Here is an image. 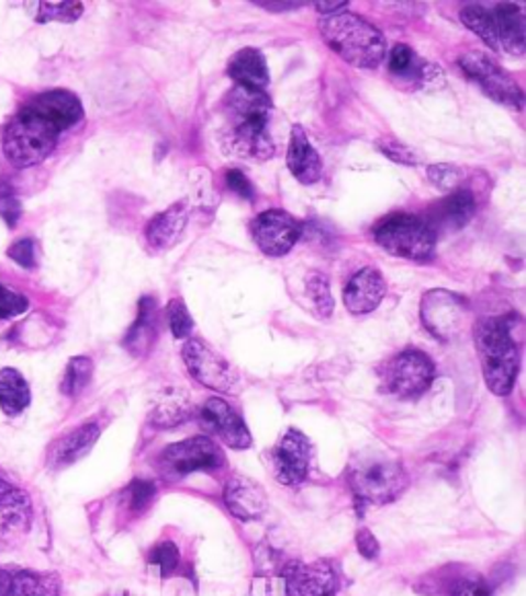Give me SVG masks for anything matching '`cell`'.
Returning <instances> with one entry per match:
<instances>
[{
  "label": "cell",
  "instance_id": "1",
  "mask_svg": "<svg viewBox=\"0 0 526 596\" xmlns=\"http://www.w3.org/2000/svg\"><path fill=\"white\" fill-rule=\"evenodd\" d=\"M346 482L350 485L358 513H365L367 506L395 502L407 487V475L393 452L374 447L351 457L346 469Z\"/></svg>",
  "mask_w": 526,
  "mask_h": 596
},
{
  "label": "cell",
  "instance_id": "2",
  "mask_svg": "<svg viewBox=\"0 0 526 596\" xmlns=\"http://www.w3.org/2000/svg\"><path fill=\"white\" fill-rule=\"evenodd\" d=\"M323 42L348 65L365 70L379 68L387 56V40L379 27L356 13H335L320 21Z\"/></svg>",
  "mask_w": 526,
  "mask_h": 596
},
{
  "label": "cell",
  "instance_id": "3",
  "mask_svg": "<svg viewBox=\"0 0 526 596\" xmlns=\"http://www.w3.org/2000/svg\"><path fill=\"white\" fill-rule=\"evenodd\" d=\"M475 348L488 389L500 397L511 395L521 369V352L508 323L494 317L478 322Z\"/></svg>",
  "mask_w": 526,
  "mask_h": 596
},
{
  "label": "cell",
  "instance_id": "4",
  "mask_svg": "<svg viewBox=\"0 0 526 596\" xmlns=\"http://www.w3.org/2000/svg\"><path fill=\"white\" fill-rule=\"evenodd\" d=\"M58 130L23 105L2 132V153L16 169H27L46 161L58 146Z\"/></svg>",
  "mask_w": 526,
  "mask_h": 596
},
{
  "label": "cell",
  "instance_id": "5",
  "mask_svg": "<svg viewBox=\"0 0 526 596\" xmlns=\"http://www.w3.org/2000/svg\"><path fill=\"white\" fill-rule=\"evenodd\" d=\"M372 239L395 258L428 261L434 258L438 235L426 218L398 212L383 218L372 228Z\"/></svg>",
  "mask_w": 526,
  "mask_h": 596
},
{
  "label": "cell",
  "instance_id": "6",
  "mask_svg": "<svg viewBox=\"0 0 526 596\" xmlns=\"http://www.w3.org/2000/svg\"><path fill=\"white\" fill-rule=\"evenodd\" d=\"M379 372L387 393L395 395L398 400L414 402L432 387L436 364L426 352L407 348L389 358Z\"/></svg>",
  "mask_w": 526,
  "mask_h": 596
},
{
  "label": "cell",
  "instance_id": "7",
  "mask_svg": "<svg viewBox=\"0 0 526 596\" xmlns=\"http://www.w3.org/2000/svg\"><path fill=\"white\" fill-rule=\"evenodd\" d=\"M223 145L231 155L268 161L276 153L270 136V112L226 113Z\"/></svg>",
  "mask_w": 526,
  "mask_h": 596
},
{
  "label": "cell",
  "instance_id": "8",
  "mask_svg": "<svg viewBox=\"0 0 526 596\" xmlns=\"http://www.w3.org/2000/svg\"><path fill=\"white\" fill-rule=\"evenodd\" d=\"M465 75L495 103L521 112L525 108V93L506 68L483 52H467L459 58Z\"/></svg>",
  "mask_w": 526,
  "mask_h": 596
},
{
  "label": "cell",
  "instance_id": "9",
  "mask_svg": "<svg viewBox=\"0 0 526 596\" xmlns=\"http://www.w3.org/2000/svg\"><path fill=\"white\" fill-rule=\"evenodd\" d=\"M224 465L219 442L210 436H192L160 452L159 468L165 475L186 477L192 473H212Z\"/></svg>",
  "mask_w": 526,
  "mask_h": 596
},
{
  "label": "cell",
  "instance_id": "10",
  "mask_svg": "<svg viewBox=\"0 0 526 596\" xmlns=\"http://www.w3.org/2000/svg\"><path fill=\"white\" fill-rule=\"evenodd\" d=\"M181 356L188 371L200 385L219 393H233L239 387V372L204 339H188Z\"/></svg>",
  "mask_w": 526,
  "mask_h": 596
},
{
  "label": "cell",
  "instance_id": "11",
  "mask_svg": "<svg viewBox=\"0 0 526 596\" xmlns=\"http://www.w3.org/2000/svg\"><path fill=\"white\" fill-rule=\"evenodd\" d=\"M422 596H495L494 584L473 567L461 564L440 565L415 582Z\"/></svg>",
  "mask_w": 526,
  "mask_h": 596
},
{
  "label": "cell",
  "instance_id": "12",
  "mask_svg": "<svg viewBox=\"0 0 526 596\" xmlns=\"http://www.w3.org/2000/svg\"><path fill=\"white\" fill-rule=\"evenodd\" d=\"M419 315L434 338L452 339L461 334L469 317V303L455 292L434 289L422 296Z\"/></svg>",
  "mask_w": 526,
  "mask_h": 596
},
{
  "label": "cell",
  "instance_id": "13",
  "mask_svg": "<svg viewBox=\"0 0 526 596\" xmlns=\"http://www.w3.org/2000/svg\"><path fill=\"white\" fill-rule=\"evenodd\" d=\"M251 235L264 256L282 258L303 237V225L287 210L271 209L251 223Z\"/></svg>",
  "mask_w": 526,
  "mask_h": 596
},
{
  "label": "cell",
  "instance_id": "14",
  "mask_svg": "<svg viewBox=\"0 0 526 596\" xmlns=\"http://www.w3.org/2000/svg\"><path fill=\"white\" fill-rule=\"evenodd\" d=\"M313 447L311 440L301 432L290 428L270 451V469L273 477L287 487H296L309 477Z\"/></svg>",
  "mask_w": 526,
  "mask_h": 596
},
{
  "label": "cell",
  "instance_id": "15",
  "mask_svg": "<svg viewBox=\"0 0 526 596\" xmlns=\"http://www.w3.org/2000/svg\"><path fill=\"white\" fill-rule=\"evenodd\" d=\"M280 574L287 581V596H337L342 584L339 572L329 560L313 564L284 562Z\"/></svg>",
  "mask_w": 526,
  "mask_h": 596
},
{
  "label": "cell",
  "instance_id": "16",
  "mask_svg": "<svg viewBox=\"0 0 526 596\" xmlns=\"http://www.w3.org/2000/svg\"><path fill=\"white\" fill-rule=\"evenodd\" d=\"M200 424L204 426L208 435L214 436L235 451H245L254 445L245 419L240 418L239 412L231 403L221 397H210L200 407Z\"/></svg>",
  "mask_w": 526,
  "mask_h": 596
},
{
  "label": "cell",
  "instance_id": "17",
  "mask_svg": "<svg viewBox=\"0 0 526 596\" xmlns=\"http://www.w3.org/2000/svg\"><path fill=\"white\" fill-rule=\"evenodd\" d=\"M25 105L37 115H42L60 134L65 130L75 128L85 117L80 99L72 91H66V89L44 91V93L35 95L32 101H27Z\"/></svg>",
  "mask_w": 526,
  "mask_h": 596
},
{
  "label": "cell",
  "instance_id": "18",
  "mask_svg": "<svg viewBox=\"0 0 526 596\" xmlns=\"http://www.w3.org/2000/svg\"><path fill=\"white\" fill-rule=\"evenodd\" d=\"M224 506L239 520H257L268 513V492L256 480L235 475L224 485Z\"/></svg>",
  "mask_w": 526,
  "mask_h": 596
},
{
  "label": "cell",
  "instance_id": "19",
  "mask_svg": "<svg viewBox=\"0 0 526 596\" xmlns=\"http://www.w3.org/2000/svg\"><path fill=\"white\" fill-rule=\"evenodd\" d=\"M384 294H387L384 275L377 268L368 266L358 270L348 280L344 289V303L351 315H368L383 303Z\"/></svg>",
  "mask_w": 526,
  "mask_h": 596
},
{
  "label": "cell",
  "instance_id": "20",
  "mask_svg": "<svg viewBox=\"0 0 526 596\" xmlns=\"http://www.w3.org/2000/svg\"><path fill=\"white\" fill-rule=\"evenodd\" d=\"M475 212H478L475 194L469 188H462V190L459 188L430 210V216L426 218V223L436 230V235H440L443 230L455 233L462 226L469 225Z\"/></svg>",
  "mask_w": 526,
  "mask_h": 596
},
{
  "label": "cell",
  "instance_id": "21",
  "mask_svg": "<svg viewBox=\"0 0 526 596\" xmlns=\"http://www.w3.org/2000/svg\"><path fill=\"white\" fill-rule=\"evenodd\" d=\"M190 221V206L188 202H176L174 206L159 212L146 225L144 237L153 251H169L181 241L186 226Z\"/></svg>",
  "mask_w": 526,
  "mask_h": 596
},
{
  "label": "cell",
  "instance_id": "22",
  "mask_svg": "<svg viewBox=\"0 0 526 596\" xmlns=\"http://www.w3.org/2000/svg\"><path fill=\"white\" fill-rule=\"evenodd\" d=\"M33 506L30 496L13 487L0 498V546H13L32 527Z\"/></svg>",
  "mask_w": 526,
  "mask_h": 596
},
{
  "label": "cell",
  "instance_id": "23",
  "mask_svg": "<svg viewBox=\"0 0 526 596\" xmlns=\"http://www.w3.org/2000/svg\"><path fill=\"white\" fill-rule=\"evenodd\" d=\"M287 165L290 173L304 185H313L323 176V161L317 148L311 145L303 126H292L288 140Z\"/></svg>",
  "mask_w": 526,
  "mask_h": 596
},
{
  "label": "cell",
  "instance_id": "24",
  "mask_svg": "<svg viewBox=\"0 0 526 596\" xmlns=\"http://www.w3.org/2000/svg\"><path fill=\"white\" fill-rule=\"evenodd\" d=\"M101 436V428L89 421L82 424L79 428L70 430L68 435L60 436L48 451V463L54 469L68 468L72 463L80 461L82 457H87L91 449L96 447L97 440Z\"/></svg>",
  "mask_w": 526,
  "mask_h": 596
},
{
  "label": "cell",
  "instance_id": "25",
  "mask_svg": "<svg viewBox=\"0 0 526 596\" xmlns=\"http://www.w3.org/2000/svg\"><path fill=\"white\" fill-rule=\"evenodd\" d=\"M159 334V305L155 296H143L138 303L136 319L124 338V348L130 355L144 356L150 352Z\"/></svg>",
  "mask_w": 526,
  "mask_h": 596
},
{
  "label": "cell",
  "instance_id": "26",
  "mask_svg": "<svg viewBox=\"0 0 526 596\" xmlns=\"http://www.w3.org/2000/svg\"><path fill=\"white\" fill-rule=\"evenodd\" d=\"M500 48L512 56H523L526 49L525 15L518 4L502 2L492 9Z\"/></svg>",
  "mask_w": 526,
  "mask_h": 596
},
{
  "label": "cell",
  "instance_id": "27",
  "mask_svg": "<svg viewBox=\"0 0 526 596\" xmlns=\"http://www.w3.org/2000/svg\"><path fill=\"white\" fill-rule=\"evenodd\" d=\"M226 72L233 81L237 82V87L266 91V87L270 85V70H268L266 56L256 48L239 49L231 58Z\"/></svg>",
  "mask_w": 526,
  "mask_h": 596
},
{
  "label": "cell",
  "instance_id": "28",
  "mask_svg": "<svg viewBox=\"0 0 526 596\" xmlns=\"http://www.w3.org/2000/svg\"><path fill=\"white\" fill-rule=\"evenodd\" d=\"M32 403V389L25 376L16 369H2L0 371V409L4 416L15 418L23 414Z\"/></svg>",
  "mask_w": 526,
  "mask_h": 596
},
{
  "label": "cell",
  "instance_id": "29",
  "mask_svg": "<svg viewBox=\"0 0 526 596\" xmlns=\"http://www.w3.org/2000/svg\"><path fill=\"white\" fill-rule=\"evenodd\" d=\"M459 16H461L462 25L469 32L475 33L488 48L500 49L492 9H485L481 4H465Z\"/></svg>",
  "mask_w": 526,
  "mask_h": 596
},
{
  "label": "cell",
  "instance_id": "30",
  "mask_svg": "<svg viewBox=\"0 0 526 596\" xmlns=\"http://www.w3.org/2000/svg\"><path fill=\"white\" fill-rule=\"evenodd\" d=\"M11 596H60V581L54 574L21 572L13 576Z\"/></svg>",
  "mask_w": 526,
  "mask_h": 596
},
{
  "label": "cell",
  "instance_id": "31",
  "mask_svg": "<svg viewBox=\"0 0 526 596\" xmlns=\"http://www.w3.org/2000/svg\"><path fill=\"white\" fill-rule=\"evenodd\" d=\"M93 360L89 356H75L66 364L63 381H60V393L66 397H79L85 389L89 387L93 379Z\"/></svg>",
  "mask_w": 526,
  "mask_h": 596
},
{
  "label": "cell",
  "instance_id": "32",
  "mask_svg": "<svg viewBox=\"0 0 526 596\" xmlns=\"http://www.w3.org/2000/svg\"><path fill=\"white\" fill-rule=\"evenodd\" d=\"M304 289L309 299L313 301V306L317 315L323 319H329L334 315V294H332V282L329 278L320 272V270H309L304 275Z\"/></svg>",
  "mask_w": 526,
  "mask_h": 596
},
{
  "label": "cell",
  "instance_id": "33",
  "mask_svg": "<svg viewBox=\"0 0 526 596\" xmlns=\"http://www.w3.org/2000/svg\"><path fill=\"white\" fill-rule=\"evenodd\" d=\"M157 498V485L146 480H134L122 492V508L132 518H141Z\"/></svg>",
  "mask_w": 526,
  "mask_h": 596
},
{
  "label": "cell",
  "instance_id": "34",
  "mask_svg": "<svg viewBox=\"0 0 526 596\" xmlns=\"http://www.w3.org/2000/svg\"><path fill=\"white\" fill-rule=\"evenodd\" d=\"M430 65H424L417 60V54L405 44H398L389 54V70L398 77H419L428 79Z\"/></svg>",
  "mask_w": 526,
  "mask_h": 596
},
{
  "label": "cell",
  "instance_id": "35",
  "mask_svg": "<svg viewBox=\"0 0 526 596\" xmlns=\"http://www.w3.org/2000/svg\"><path fill=\"white\" fill-rule=\"evenodd\" d=\"M192 416V407L188 402L181 400H169V402H160L153 414H150V424L155 428H176L179 424H183L186 419Z\"/></svg>",
  "mask_w": 526,
  "mask_h": 596
},
{
  "label": "cell",
  "instance_id": "36",
  "mask_svg": "<svg viewBox=\"0 0 526 596\" xmlns=\"http://www.w3.org/2000/svg\"><path fill=\"white\" fill-rule=\"evenodd\" d=\"M85 11L82 2H40L37 4V23H49V21H58V23H75L79 21L80 15Z\"/></svg>",
  "mask_w": 526,
  "mask_h": 596
},
{
  "label": "cell",
  "instance_id": "37",
  "mask_svg": "<svg viewBox=\"0 0 526 596\" xmlns=\"http://www.w3.org/2000/svg\"><path fill=\"white\" fill-rule=\"evenodd\" d=\"M146 562H148V565L157 567L163 578H171L177 570H179V565H181V555H179V549H177L176 543L160 541V543H157L155 548L148 551Z\"/></svg>",
  "mask_w": 526,
  "mask_h": 596
},
{
  "label": "cell",
  "instance_id": "38",
  "mask_svg": "<svg viewBox=\"0 0 526 596\" xmlns=\"http://www.w3.org/2000/svg\"><path fill=\"white\" fill-rule=\"evenodd\" d=\"M426 178H428V181L434 183L438 190H443V192H448V194H450V192H455V190L461 188L465 173H462L461 167H457V165H450V162H436V165H430V167H428Z\"/></svg>",
  "mask_w": 526,
  "mask_h": 596
},
{
  "label": "cell",
  "instance_id": "39",
  "mask_svg": "<svg viewBox=\"0 0 526 596\" xmlns=\"http://www.w3.org/2000/svg\"><path fill=\"white\" fill-rule=\"evenodd\" d=\"M167 319H169V327H171V331H174L177 339H188L192 336L193 319L188 306L183 303V299H171L169 301Z\"/></svg>",
  "mask_w": 526,
  "mask_h": 596
},
{
  "label": "cell",
  "instance_id": "40",
  "mask_svg": "<svg viewBox=\"0 0 526 596\" xmlns=\"http://www.w3.org/2000/svg\"><path fill=\"white\" fill-rule=\"evenodd\" d=\"M377 146H379V150L383 153L387 159L399 162V165L415 167V165L419 162V157H417V153H415L414 148L405 145V143H401L399 138H393V136H384V138H381V140L377 143Z\"/></svg>",
  "mask_w": 526,
  "mask_h": 596
},
{
  "label": "cell",
  "instance_id": "41",
  "mask_svg": "<svg viewBox=\"0 0 526 596\" xmlns=\"http://www.w3.org/2000/svg\"><path fill=\"white\" fill-rule=\"evenodd\" d=\"M30 308V299L0 284V322L23 315Z\"/></svg>",
  "mask_w": 526,
  "mask_h": 596
},
{
  "label": "cell",
  "instance_id": "42",
  "mask_svg": "<svg viewBox=\"0 0 526 596\" xmlns=\"http://www.w3.org/2000/svg\"><path fill=\"white\" fill-rule=\"evenodd\" d=\"M9 258L19 263L25 270H35L37 268V251H35V241L33 239H19L9 247Z\"/></svg>",
  "mask_w": 526,
  "mask_h": 596
},
{
  "label": "cell",
  "instance_id": "43",
  "mask_svg": "<svg viewBox=\"0 0 526 596\" xmlns=\"http://www.w3.org/2000/svg\"><path fill=\"white\" fill-rule=\"evenodd\" d=\"M224 179H226V185H228L231 192H235L247 202L256 200V188H254L251 179L247 178L239 169H228Z\"/></svg>",
  "mask_w": 526,
  "mask_h": 596
},
{
  "label": "cell",
  "instance_id": "44",
  "mask_svg": "<svg viewBox=\"0 0 526 596\" xmlns=\"http://www.w3.org/2000/svg\"><path fill=\"white\" fill-rule=\"evenodd\" d=\"M356 548L360 551V555L367 560H377L381 553V546H379L377 537L368 529H360L356 532Z\"/></svg>",
  "mask_w": 526,
  "mask_h": 596
},
{
  "label": "cell",
  "instance_id": "45",
  "mask_svg": "<svg viewBox=\"0 0 526 596\" xmlns=\"http://www.w3.org/2000/svg\"><path fill=\"white\" fill-rule=\"evenodd\" d=\"M0 216L11 228L16 225V221L21 216V206H19V202L9 190L0 192Z\"/></svg>",
  "mask_w": 526,
  "mask_h": 596
},
{
  "label": "cell",
  "instance_id": "46",
  "mask_svg": "<svg viewBox=\"0 0 526 596\" xmlns=\"http://www.w3.org/2000/svg\"><path fill=\"white\" fill-rule=\"evenodd\" d=\"M313 7L320 11L321 15L329 16L335 13H342L344 7H348V2L337 0V2H313Z\"/></svg>",
  "mask_w": 526,
  "mask_h": 596
},
{
  "label": "cell",
  "instance_id": "47",
  "mask_svg": "<svg viewBox=\"0 0 526 596\" xmlns=\"http://www.w3.org/2000/svg\"><path fill=\"white\" fill-rule=\"evenodd\" d=\"M266 11H294L301 7V2H256Z\"/></svg>",
  "mask_w": 526,
  "mask_h": 596
},
{
  "label": "cell",
  "instance_id": "48",
  "mask_svg": "<svg viewBox=\"0 0 526 596\" xmlns=\"http://www.w3.org/2000/svg\"><path fill=\"white\" fill-rule=\"evenodd\" d=\"M11 582L13 576L0 567V596H11Z\"/></svg>",
  "mask_w": 526,
  "mask_h": 596
},
{
  "label": "cell",
  "instance_id": "49",
  "mask_svg": "<svg viewBox=\"0 0 526 596\" xmlns=\"http://www.w3.org/2000/svg\"><path fill=\"white\" fill-rule=\"evenodd\" d=\"M11 490H13V485L9 484L7 480H2V477H0V498H2L4 494H9Z\"/></svg>",
  "mask_w": 526,
  "mask_h": 596
}]
</instances>
